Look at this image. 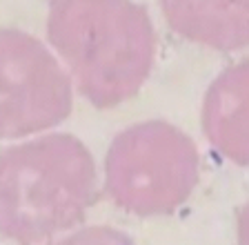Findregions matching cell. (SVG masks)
<instances>
[{
  "label": "cell",
  "instance_id": "obj_1",
  "mask_svg": "<svg viewBox=\"0 0 249 245\" xmlns=\"http://www.w3.org/2000/svg\"><path fill=\"white\" fill-rule=\"evenodd\" d=\"M47 36L100 110L138 94L156 60L154 22L134 0H52Z\"/></svg>",
  "mask_w": 249,
  "mask_h": 245
},
{
  "label": "cell",
  "instance_id": "obj_2",
  "mask_svg": "<svg viewBox=\"0 0 249 245\" xmlns=\"http://www.w3.org/2000/svg\"><path fill=\"white\" fill-rule=\"evenodd\" d=\"M98 196L91 151L71 134H45L0 151V234L42 243L85 219Z\"/></svg>",
  "mask_w": 249,
  "mask_h": 245
},
{
  "label": "cell",
  "instance_id": "obj_3",
  "mask_svg": "<svg viewBox=\"0 0 249 245\" xmlns=\"http://www.w3.org/2000/svg\"><path fill=\"white\" fill-rule=\"evenodd\" d=\"M196 143L167 120L123 130L105 158V189L120 209L158 216L178 209L198 185Z\"/></svg>",
  "mask_w": 249,
  "mask_h": 245
},
{
  "label": "cell",
  "instance_id": "obj_4",
  "mask_svg": "<svg viewBox=\"0 0 249 245\" xmlns=\"http://www.w3.org/2000/svg\"><path fill=\"white\" fill-rule=\"evenodd\" d=\"M71 80L34 36L0 29V138L56 127L71 114Z\"/></svg>",
  "mask_w": 249,
  "mask_h": 245
},
{
  "label": "cell",
  "instance_id": "obj_5",
  "mask_svg": "<svg viewBox=\"0 0 249 245\" xmlns=\"http://www.w3.org/2000/svg\"><path fill=\"white\" fill-rule=\"evenodd\" d=\"M202 132L220 156L249 167V60L227 67L209 85Z\"/></svg>",
  "mask_w": 249,
  "mask_h": 245
},
{
  "label": "cell",
  "instance_id": "obj_6",
  "mask_svg": "<svg viewBox=\"0 0 249 245\" xmlns=\"http://www.w3.org/2000/svg\"><path fill=\"white\" fill-rule=\"evenodd\" d=\"M165 18L187 40L220 52L249 47V0H160Z\"/></svg>",
  "mask_w": 249,
  "mask_h": 245
},
{
  "label": "cell",
  "instance_id": "obj_7",
  "mask_svg": "<svg viewBox=\"0 0 249 245\" xmlns=\"http://www.w3.org/2000/svg\"><path fill=\"white\" fill-rule=\"evenodd\" d=\"M47 245H136L129 234L107 225H91V227L76 229L71 234L56 239Z\"/></svg>",
  "mask_w": 249,
  "mask_h": 245
},
{
  "label": "cell",
  "instance_id": "obj_8",
  "mask_svg": "<svg viewBox=\"0 0 249 245\" xmlns=\"http://www.w3.org/2000/svg\"><path fill=\"white\" fill-rule=\"evenodd\" d=\"M238 245H249V201L238 214Z\"/></svg>",
  "mask_w": 249,
  "mask_h": 245
}]
</instances>
